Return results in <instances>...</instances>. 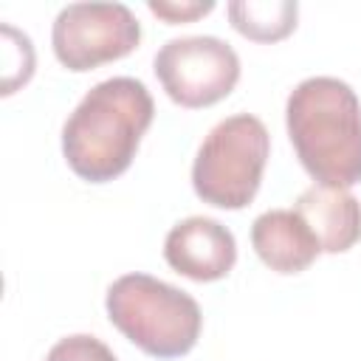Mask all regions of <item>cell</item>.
Here are the masks:
<instances>
[{"instance_id": "6da1fadb", "label": "cell", "mask_w": 361, "mask_h": 361, "mask_svg": "<svg viewBox=\"0 0 361 361\" xmlns=\"http://www.w3.org/2000/svg\"><path fill=\"white\" fill-rule=\"evenodd\" d=\"M152 116L155 102L144 82L113 76L93 85L62 127V155L68 166L90 183L118 178L130 169Z\"/></svg>"}, {"instance_id": "7a4b0ae2", "label": "cell", "mask_w": 361, "mask_h": 361, "mask_svg": "<svg viewBox=\"0 0 361 361\" xmlns=\"http://www.w3.org/2000/svg\"><path fill=\"white\" fill-rule=\"evenodd\" d=\"M285 127L313 180L341 189L361 180V102L347 82L302 79L288 96Z\"/></svg>"}, {"instance_id": "3957f363", "label": "cell", "mask_w": 361, "mask_h": 361, "mask_svg": "<svg viewBox=\"0 0 361 361\" xmlns=\"http://www.w3.org/2000/svg\"><path fill=\"white\" fill-rule=\"evenodd\" d=\"M107 319L138 350L152 358H180L200 336L203 316L197 302L149 274L118 276L104 296Z\"/></svg>"}, {"instance_id": "277c9868", "label": "cell", "mask_w": 361, "mask_h": 361, "mask_svg": "<svg viewBox=\"0 0 361 361\" xmlns=\"http://www.w3.org/2000/svg\"><path fill=\"white\" fill-rule=\"evenodd\" d=\"M271 152L265 124L251 113H234L217 121L192 164L195 195L217 209H245L262 180Z\"/></svg>"}, {"instance_id": "5b68a950", "label": "cell", "mask_w": 361, "mask_h": 361, "mask_svg": "<svg viewBox=\"0 0 361 361\" xmlns=\"http://www.w3.org/2000/svg\"><path fill=\"white\" fill-rule=\"evenodd\" d=\"M152 71L166 96L189 110L217 104L240 79V56L220 37H175L152 59Z\"/></svg>"}, {"instance_id": "8992f818", "label": "cell", "mask_w": 361, "mask_h": 361, "mask_svg": "<svg viewBox=\"0 0 361 361\" xmlns=\"http://www.w3.org/2000/svg\"><path fill=\"white\" fill-rule=\"evenodd\" d=\"M141 42V23L124 3H71L51 28V45L68 71H93L133 54Z\"/></svg>"}, {"instance_id": "52a82bcc", "label": "cell", "mask_w": 361, "mask_h": 361, "mask_svg": "<svg viewBox=\"0 0 361 361\" xmlns=\"http://www.w3.org/2000/svg\"><path fill=\"white\" fill-rule=\"evenodd\" d=\"M164 259L186 279L214 282L228 276L234 268L237 240L214 217H186L169 228L164 240Z\"/></svg>"}, {"instance_id": "ba28073f", "label": "cell", "mask_w": 361, "mask_h": 361, "mask_svg": "<svg viewBox=\"0 0 361 361\" xmlns=\"http://www.w3.org/2000/svg\"><path fill=\"white\" fill-rule=\"evenodd\" d=\"M293 212L307 223L327 254H344L361 240V203L341 186H307L296 197Z\"/></svg>"}, {"instance_id": "9c48e42d", "label": "cell", "mask_w": 361, "mask_h": 361, "mask_svg": "<svg viewBox=\"0 0 361 361\" xmlns=\"http://www.w3.org/2000/svg\"><path fill=\"white\" fill-rule=\"evenodd\" d=\"M251 245L257 257L276 274H302L322 245L293 209H268L251 223Z\"/></svg>"}, {"instance_id": "30bf717a", "label": "cell", "mask_w": 361, "mask_h": 361, "mask_svg": "<svg viewBox=\"0 0 361 361\" xmlns=\"http://www.w3.org/2000/svg\"><path fill=\"white\" fill-rule=\"evenodd\" d=\"M231 25L254 42L285 39L296 28L299 6L293 0H234L226 6Z\"/></svg>"}, {"instance_id": "8fae6325", "label": "cell", "mask_w": 361, "mask_h": 361, "mask_svg": "<svg viewBox=\"0 0 361 361\" xmlns=\"http://www.w3.org/2000/svg\"><path fill=\"white\" fill-rule=\"evenodd\" d=\"M45 361H116V355H113V350H110L104 341H99L96 336L76 333V336L59 338V341L48 350Z\"/></svg>"}, {"instance_id": "7c38bea8", "label": "cell", "mask_w": 361, "mask_h": 361, "mask_svg": "<svg viewBox=\"0 0 361 361\" xmlns=\"http://www.w3.org/2000/svg\"><path fill=\"white\" fill-rule=\"evenodd\" d=\"M147 8L155 17L166 20L169 25H175V23H192V20L203 17V14H209L214 8V3L212 0H206V3H155V0H149Z\"/></svg>"}]
</instances>
